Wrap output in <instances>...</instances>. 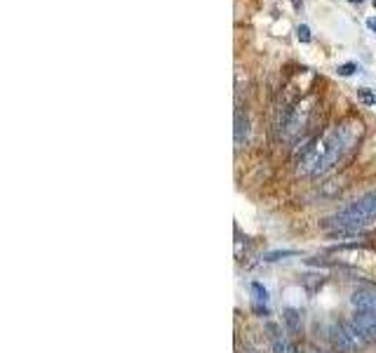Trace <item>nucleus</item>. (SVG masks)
Masks as SVG:
<instances>
[{
  "label": "nucleus",
  "instance_id": "nucleus-1",
  "mask_svg": "<svg viewBox=\"0 0 376 353\" xmlns=\"http://www.w3.org/2000/svg\"><path fill=\"white\" fill-rule=\"evenodd\" d=\"M357 135H360V123L357 125H336L334 130H329L322 139L315 144L318 151V168H315L313 176L329 172L334 165H339L341 158L355 144Z\"/></svg>",
  "mask_w": 376,
  "mask_h": 353
},
{
  "label": "nucleus",
  "instance_id": "nucleus-3",
  "mask_svg": "<svg viewBox=\"0 0 376 353\" xmlns=\"http://www.w3.org/2000/svg\"><path fill=\"white\" fill-rule=\"evenodd\" d=\"M357 334L362 337L364 344H376V313H364V311H353L348 318Z\"/></svg>",
  "mask_w": 376,
  "mask_h": 353
},
{
  "label": "nucleus",
  "instance_id": "nucleus-5",
  "mask_svg": "<svg viewBox=\"0 0 376 353\" xmlns=\"http://www.w3.org/2000/svg\"><path fill=\"white\" fill-rule=\"evenodd\" d=\"M351 306H353V311L376 313V290L374 288L355 290L351 295Z\"/></svg>",
  "mask_w": 376,
  "mask_h": 353
},
{
  "label": "nucleus",
  "instance_id": "nucleus-6",
  "mask_svg": "<svg viewBox=\"0 0 376 353\" xmlns=\"http://www.w3.org/2000/svg\"><path fill=\"white\" fill-rule=\"evenodd\" d=\"M233 139H235V148H242L250 139V118L237 109L235 111V130H233Z\"/></svg>",
  "mask_w": 376,
  "mask_h": 353
},
{
  "label": "nucleus",
  "instance_id": "nucleus-15",
  "mask_svg": "<svg viewBox=\"0 0 376 353\" xmlns=\"http://www.w3.org/2000/svg\"><path fill=\"white\" fill-rule=\"evenodd\" d=\"M292 5H294V10H296V12H298V10L303 8V0H292Z\"/></svg>",
  "mask_w": 376,
  "mask_h": 353
},
{
  "label": "nucleus",
  "instance_id": "nucleus-4",
  "mask_svg": "<svg viewBox=\"0 0 376 353\" xmlns=\"http://www.w3.org/2000/svg\"><path fill=\"white\" fill-rule=\"evenodd\" d=\"M308 111H311V109H308L306 104H296L294 111H292V115H290V120H287L285 128H282V132H280L282 139H285V141H292V139H294V137L298 135V132L306 128Z\"/></svg>",
  "mask_w": 376,
  "mask_h": 353
},
{
  "label": "nucleus",
  "instance_id": "nucleus-2",
  "mask_svg": "<svg viewBox=\"0 0 376 353\" xmlns=\"http://www.w3.org/2000/svg\"><path fill=\"white\" fill-rule=\"evenodd\" d=\"M329 339H331V344H334V349L336 351H341V353H357L362 349V346H367L362 341L360 334L353 330V325L344 321V323H334L329 328Z\"/></svg>",
  "mask_w": 376,
  "mask_h": 353
},
{
  "label": "nucleus",
  "instance_id": "nucleus-8",
  "mask_svg": "<svg viewBox=\"0 0 376 353\" xmlns=\"http://www.w3.org/2000/svg\"><path fill=\"white\" fill-rule=\"evenodd\" d=\"M282 321H285L287 330H290L292 334L301 332V325H303L301 311H296V308H285V311H282Z\"/></svg>",
  "mask_w": 376,
  "mask_h": 353
},
{
  "label": "nucleus",
  "instance_id": "nucleus-17",
  "mask_svg": "<svg viewBox=\"0 0 376 353\" xmlns=\"http://www.w3.org/2000/svg\"><path fill=\"white\" fill-rule=\"evenodd\" d=\"M348 3H355V5H360V3H364V0H348Z\"/></svg>",
  "mask_w": 376,
  "mask_h": 353
},
{
  "label": "nucleus",
  "instance_id": "nucleus-13",
  "mask_svg": "<svg viewBox=\"0 0 376 353\" xmlns=\"http://www.w3.org/2000/svg\"><path fill=\"white\" fill-rule=\"evenodd\" d=\"M296 38H298L301 43H311V29H308L306 24H301V26L296 29Z\"/></svg>",
  "mask_w": 376,
  "mask_h": 353
},
{
  "label": "nucleus",
  "instance_id": "nucleus-11",
  "mask_svg": "<svg viewBox=\"0 0 376 353\" xmlns=\"http://www.w3.org/2000/svg\"><path fill=\"white\" fill-rule=\"evenodd\" d=\"M357 99H360L362 104H367V106H376V95L372 90H367V87H360V90H357Z\"/></svg>",
  "mask_w": 376,
  "mask_h": 353
},
{
  "label": "nucleus",
  "instance_id": "nucleus-10",
  "mask_svg": "<svg viewBox=\"0 0 376 353\" xmlns=\"http://www.w3.org/2000/svg\"><path fill=\"white\" fill-rule=\"evenodd\" d=\"M296 255H298L296 250H273V252H266V255H263V262H280V259L296 257Z\"/></svg>",
  "mask_w": 376,
  "mask_h": 353
},
{
  "label": "nucleus",
  "instance_id": "nucleus-16",
  "mask_svg": "<svg viewBox=\"0 0 376 353\" xmlns=\"http://www.w3.org/2000/svg\"><path fill=\"white\" fill-rule=\"evenodd\" d=\"M292 353H301V351H292ZM303 353H322V351H318V349H306V351H303Z\"/></svg>",
  "mask_w": 376,
  "mask_h": 353
},
{
  "label": "nucleus",
  "instance_id": "nucleus-14",
  "mask_svg": "<svg viewBox=\"0 0 376 353\" xmlns=\"http://www.w3.org/2000/svg\"><path fill=\"white\" fill-rule=\"evenodd\" d=\"M367 29L376 33V16H369V19H367Z\"/></svg>",
  "mask_w": 376,
  "mask_h": 353
},
{
  "label": "nucleus",
  "instance_id": "nucleus-18",
  "mask_svg": "<svg viewBox=\"0 0 376 353\" xmlns=\"http://www.w3.org/2000/svg\"><path fill=\"white\" fill-rule=\"evenodd\" d=\"M374 8H376V0H374Z\"/></svg>",
  "mask_w": 376,
  "mask_h": 353
},
{
  "label": "nucleus",
  "instance_id": "nucleus-12",
  "mask_svg": "<svg viewBox=\"0 0 376 353\" xmlns=\"http://www.w3.org/2000/svg\"><path fill=\"white\" fill-rule=\"evenodd\" d=\"M355 71H360V66H357L355 62H348V64H341L339 69H336V73H339L341 78H348V76H353Z\"/></svg>",
  "mask_w": 376,
  "mask_h": 353
},
{
  "label": "nucleus",
  "instance_id": "nucleus-9",
  "mask_svg": "<svg viewBox=\"0 0 376 353\" xmlns=\"http://www.w3.org/2000/svg\"><path fill=\"white\" fill-rule=\"evenodd\" d=\"M266 328H268V332H270V341H273V349H275V353H292V351H294L290 344H287L285 339L280 337L278 325H275V323H268Z\"/></svg>",
  "mask_w": 376,
  "mask_h": 353
},
{
  "label": "nucleus",
  "instance_id": "nucleus-7",
  "mask_svg": "<svg viewBox=\"0 0 376 353\" xmlns=\"http://www.w3.org/2000/svg\"><path fill=\"white\" fill-rule=\"evenodd\" d=\"M252 295H254V311L261 313V316H268V290L263 288L261 283L254 280L252 283Z\"/></svg>",
  "mask_w": 376,
  "mask_h": 353
}]
</instances>
